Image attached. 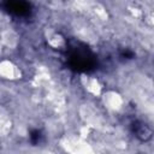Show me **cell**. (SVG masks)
<instances>
[{
  "mask_svg": "<svg viewBox=\"0 0 154 154\" xmlns=\"http://www.w3.org/2000/svg\"><path fill=\"white\" fill-rule=\"evenodd\" d=\"M132 132L138 140H141L143 142L149 141L152 138V134H153L149 125H147L143 122H135L132 124Z\"/></svg>",
  "mask_w": 154,
  "mask_h": 154,
  "instance_id": "6da1fadb",
  "label": "cell"
}]
</instances>
